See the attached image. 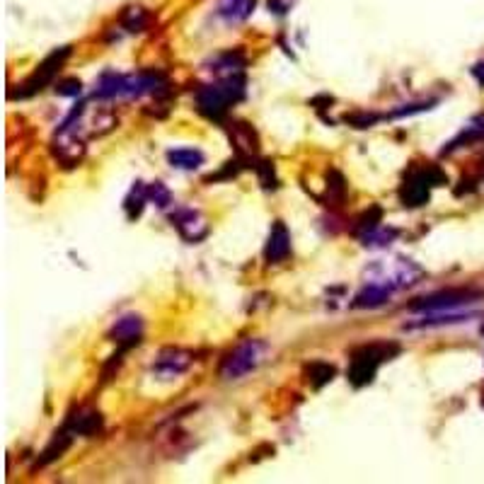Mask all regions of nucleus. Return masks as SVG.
I'll use <instances>...</instances> for the list:
<instances>
[{
    "mask_svg": "<svg viewBox=\"0 0 484 484\" xmlns=\"http://www.w3.org/2000/svg\"><path fill=\"white\" fill-rule=\"evenodd\" d=\"M244 97V78L242 73L228 75L225 80L216 85H206L197 92V110L204 117L214 119V122H223V117L228 114L235 102H240Z\"/></svg>",
    "mask_w": 484,
    "mask_h": 484,
    "instance_id": "f257e3e1",
    "label": "nucleus"
},
{
    "mask_svg": "<svg viewBox=\"0 0 484 484\" xmlns=\"http://www.w3.org/2000/svg\"><path fill=\"white\" fill-rule=\"evenodd\" d=\"M266 353V344L259 339H247L242 344H237L233 351H228L223 356L221 366H218V375L223 380H240L247 373H252L259 363L264 361Z\"/></svg>",
    "mask_w": 484,
    "mask_h": 484,
    "instance_id": "f03ea898",
    "label": "nucleus"
},
{
    "mask_svg": "<svg viewBox=\"0 0 484 484\" xmlns=\"http://www.w3.org/2000/svg\"><path fill=\"white\" fill-rule=\"evenodd\" d=\"M400 351L397 344H368L353 351L351 366H349V380L353 388H363V385L373 383L375 371L383 361H390L395 353Z\"/></svg>",
    "mask_w": 484,
    "mask_h": 484,
    "instance_id": "7ed1b4c3",
    "label": "nucleus"
},
{
    "mask_svg": "<svg viewBox=\"0 0 484 484\" xmlns=\"http://www.w3.org/2000/svg\"><path fill=\"white\" fill-rule=\"evenodd\" d=\"M73 53V46H61V48H53L51 53L39 63V68L34 70L32 78H27L22 85H20L18 92H10V100H25V97H32L37 92H41L48 83H53V78L58 75L63 63L68 61V56Z\"/></svg>",
    "mask_w": 484,
    "mask_h": 484,
    "instance_id": "20e7f679",
    "label": "nucleus"
},
{
    "mask_svg": "<svg viewBox=\"0 0 484 484\" xmlns=\"http://www.w3.org/2000/svg\"><path fill=\"white\" fill-rule=\"evenodd\" d=\"M482 298V291L477 288H445V291L429 293L417 301L410 303L412 313H440V310H450L465 306V303H475Z\"/></svg>",
    "mask_w": 484,
    "mask_h": 484,
    "instance_id": "39448f33",
    "label": "nucleus"
},
{
    "mask_svg": "<svg viewBox=\"0 0 484 484\" xmlns=\"http://www.w3.org/2000/svg\"><path fill=\"white\" fill-rule=\"evenodd\" d=\"M194 363V353L177 349V346H165L153 361V373L162 380L177 378V375L187 373L189 366Z\"/></svg>",
    "mask_w": 484,
    "mask_h": 484,
    "instance_id": "423d86ee",
    "label": "nucleus"
},
{
    "mask_svg": "<svg viewBox=\"0 0 484 484\" xmlns=\"http://www.w3.org/2000/svg\"><path fill=\"white\" fill-rule=\"evenodd\" d=\"M170 221L187 242H199L209 235V225H206L204 216L194 209H177L170 216Z\"/></svg>",
    "mask_w": 484,
    "mask_h": 484,
    "instance_id": "0eeeda50",
    "label": "nucleus"
},
{
    "mask_svg": "<svg viewBox=\"0 0 484 484\" xmlns=\"http://www.w3.org/2000/svg\"><path fill=\"white\" fill-rule=\"evenodd\" d=\"M429 194H431V184H429V179L424 177V172L419 170V167L410 172V177H407L400 187V201L405 206H410V209H417V206L426 204Z\"/></svg>",
    "mask_w": 484,
    "mask_h": 484,
    "instance_id": "6e6552de",
    "label": "nucleus"
},
{
    "mask_svg": "<svg viewBox=\"0 0 484 484\" xmlns=\"http://www.w3.org/2000/svg\"><path fill=\"white\" fill-rule=\"evenodd\" d=\"M140 334H143V320H140V315H124L110 329V339L117 341L124 349H131V346L138 344Z\"/></svg>",
    "mask_w": 484,
    "mask_h": 484,
    "instance_id": "1a4fd4ad",
    "label": "nucleus"
},
{
    "mask_svg": "<svg viewBox=\"0 0 484 484\" xmlns=\"http://www.w3.org/2000/svg\"><path fill=\"white\" fill-rule=\"evenodd\" d=\"M288 254H291V235H288V228L284 221H274L269 240H266V247H264V259L269 264H281Z\"/></svg>",
    "mask_w": 484,
    "mask_h": 484,
    "instance_id": "9d476101",
    "label": "nucleus"
},
{
    "mask_svg": "<svg viewBox=\"0 0 484 484\" xmlns=\"http://www.w3.org/2000/svg\"><path fill=\"white\" fill-rule=\"evenodd\" d=\"M230 140H233V145H235V150L242 162H247L249 157H252V160L257 157L259 138H257V131H254L249 124H244V122L230 124Z\"/></svg>",
    "mask_w": 484,
    "mask_h": 484,
    "instance_id": "9b49d317",
    "label": "nucleus"
},
{
    "mask_svg": "<svg viewBox=\"0 0 484 484\" xmlns=\"http://www.w3.org/2000/svg\"><path fill=\"white\" fill-rule=\"evenodd\" d=\"M102 426H105V419L97 410H78L66 421V429L75 436H95L102 431Z\"/></svg>",
    "mask_w": 484,
    "mask_h": 484,
    "instance_id": "f8f14e48",
    "label": "nucleus"
},
{
    "mask_svg": "<svg viewBox=\"0 0 484 484\" xmlns=\"http://www.w3.org/2000/svg\"><path fill=\"white\" fill-rule=\"evenodd\" d=\"M393 286H380V284H368L366 288L356 293V298L351 301L353 310H366V308H380L390 301Z\"/></svg>",
    "mask_w": 484,
    "mask_h": 484,
    "instance_id": "ddd939ff",
    "label": "nucleus"
},
{
    "mask_svg": "<svg viewBox=\"0 0 484 484\" xmlns=\"http://www.w3.org/2000/svg\"><path fill=\"white\" fill-rule=\"evenodd\" d=\"M257 0H218V15L225 22H244L254 13Z\"/></svg>",
    "mask_w": 484,
    "mask_h": 484,
    "instance_id": "4468645a",
    "label": "nucleus"
},
{
    "mask_svg": "<svg viewBox=\"0 0 484 484\" xmlns=\"http://www.w3.org/2000/svg\"><path fill=\"white\" fill-rule=\"evenodd\" d=\"M117 95H126V75H117V73H102V78L97 80L95 97L97 100H112Z\"/></svg>",
    "mask_w": 484,
    "mask_h": 484,
    "instance_id": "2eb2a0df",
    "label": "nucleus"
},
{
    "mask_svg": "<svg viewBox=\"0 0 484 484\" xmlns=\"http://www.w3.org/2000/svg\"><path fill=\"white\" fill-rule=\"evenodd\" d=\"M204 153L197 148H172L167 150V162L177 170H197L204 165Z\"/></svg>",
    "mask_w": 484,
    "mask_h": 484,
    "instance_id": "dca6fc26",
    "label": "nucleus"
},
{
    "mask_svg": "<svg viewBox=\"0 0 484 484\" xmlns=\"http://www.w3.org/2000/svg\"><path fill=\"white\" fill-rule=\"evenodd\" d=\"M68 448H70V431L66 429V431L56 433V436L51 438V443L41 450V455L37 458V467H46V465H51V462H56Z\"/></svg>",
    "mask_w": 484,
    "mask_h": 484,
    "instance_id": "f3484780",
    "label": "nucleus"
},
{
    "mask_svg": "<svg viewBox=\"0 0 484 484\" xmlns=\"http://www.w3.org/2000/svg\"><path fill=\"white\" fill-rule=\"evenodd\" d=\"M244 63H247L244 53L240 51V48H235V51H223V53H218V56L211 61V66H214V68H209V70L235 75V73H240V70L244 68Z\"/></svg>",
    "mask_w": 484,
    "mask_h": 484,
    "instance_id": "a211bd4d",
    "label": "nucleus"
},
{
    "mask_svg": "<svg viewBox=\"0 0 484 484\" xmlns=\"http://www.w3.org/2000/svg\"><path fill=\"white\" fill-rule=\"evenodd\" d=\"M306 380L310 385H313L315 390H320L322 385H327L334 380V375H336V368L332 366V363H325V361H313V363H308L306 366Z\"/></svg>",
    "mask_w": 484,
    "mask_h": 484,
    "instance_id": "6ab92c4d",
    "label": "nucleus"
},
{
    "mask_svg": "<svg viewBox=\"0 0 484 484\" xmlns=\"http://www.w3.org/2000/svg\"><path fill=\"white\" fill-rule=\"evenodd\" d=\"M53 155H56L58 162H63L66 167H73L83 160L85 145H83V140H61V143L53 145Z\"/></svg>",
    "mask_w": 484,
    "mask_h": 484,
    "instance_id": "aec40b11",
    "label": "nucleus"
},
{
    "mask_svg": "<svg viewBox=\"0 0 484 484\" xmlns=\"http://www.w3.org/2000/svg\"><path fill=\"white\" fill-rule=\"evenodd\" d=\"M119 22L126 32H143L145 25H148V13L140 5H129V8H124Z\"/></svg>",
    "mask_w": 484,
    "mask_h": 484,
    "instance_id": "412c9836",
    "label": "nucleus"
},
{
    "mask_svg": "<svg viewBox=\"0 0 484 484\" xmlns=\"http://www.w3.org/2000/svg\"><path fill=\"white\" fill-rule=\"evenodd\" d=\"M380 221H383V209H380V206H371V209L363 211V214L358 216L356 225H353V235L363 237L366 233L380 228Z\"/></svg>",
    "mask_w": 484,
    "mask_h": 484,
    "instance_id": "4be33fe9",
    "label": "nucleus"
},
{
    "mask_svg": "<svg viewBox=\"0 0 484 484\" xmlns=\"http://www.w3.org/2000/svg\"><path fill=\"white\" fill-rule=\"evenodd\" d=\"M145 204H148V197H145V187L140 182H136V187L131 189V194L124 201V209H126V216L131 221L138 218L140 214H143Z\"/></svg>",
    "mask_w": 484,
    "mask_h": 484,
    "instance_id": "5701e85b",
    "label": "nucleus"
},
{
    "mask_svg": "<svg viewBox=\"0 0 484 484\" xmlns=\"http://www.w3.org/2000/svg\"><path fill=\"white\" fill-rule=\"evenodd\" d=\"M327 194H329V201H334V206H339L346 197V179L334 167L327 170Z\"/></svg>",
    "mask_w": 484,
    "mask_h": 484,
    "instance_id": "b1692460",
    "label": "nucleus"
},
{
    "mask_svg": "<svg viewBox=\"0 0 484 484\" xmlns=\"http://www.w3.org/2000/svg\"><path fill=\"white\" fill-rule=\"evenodd\" d=\"M472 315H431V318H424L419 322L405 325V329H419V327H440V325H455L462 320H470Z\"/></svg>",
    "mask_w": 484,
    "mask_h": 484,
    "instance_id": "393cba45",
    "label": "nucleus"
},
{
    "mask_svg": "<svg viewBox=\"0 0 484 484\" xmlns=\"http://www.w3.org/2000/svg\"><path fill=\"white\" fill-rule=\"evenodd\" d=\"M397 237V230L395 228H375V230L366 233V235L361 237V242L366 244V247H383V244H390Z\"/></svg>",
    "mask_w": 484,
    "mask_h": 484,
    "instance_id": "a878e982",
    "label": "nucleus"
},
{
    "mask_svg": "<svg viewBox=\"0 0 484 484\" xmlns=\"http://www.w3.org/2000/svg\"><path fill=\"white\" fill-rule=\"evenodd\" d=\"M145 197H148V204H155L157 209H165L167 204L172 201L170 189L165 187L162 182H153V184H145Z\"/></svg>",
    "mask_w": 484,
    "mask_h": 484,
    "instance_id": "bb28decb",
    "label": "nucleus"
},
{
    "mask_svg": "<svg viewBox=\"0 0 484 484\" xmlns=\"http://www.w3.org/2000/svg\"><path fill=\"white\" fill-rule=\"evenodd\" d=\"M383 119V114H375V112H351L344 117V124H349L353 129H371L375 124Z\"/></svg>",
    "mask_w": 484,
    "mask_h": 484,
    "instance_id": "cd10ccee",
    "label": "nucleus"
},
{
    "mask_svg": "<svg viewBox=\"0 0 484 484\" xmlns=\"http://www.w3.org/2000/svg\"><path fill=\"white\" fill-rule=\"evenodd\" d=\"M257 167V175H259V184H262L264 189H276L279 187V179H276V172H274V162L269 160H262Z\"/></svg>",
    "mask_w": 484,
    "mask_h": 484,
    "instance_id": "c85d7f7f",
    "label": "nucleus"
},
{
    "mask_svg": "<svg viewBox=\"0 0 484 484\" xmlns=\"http://www.w3.org/2000/svg\"><path fill=\"white\" fill-rule=\"evenodd\" d=\"M436 105V100H426V102H414V105H402L400 110L390 112V119H400V117H412V114L419 112H429L431 107Z\"/></svg>",
    "mask_w": 484,
    "mask_h": 484,
    "instance_id": "c756f323",
    "label": "nucleus"
},
{
    "mask_svg": "<svg viewBox=\"0 0 484 484\" xmlns=\"http://www.w3.org/2000/svg\"><path fill=\"white\" fill-rule=\"evenodd\" d=\"M80 92H83V83L78 78H66L56 85V95L61 97H78Z\"/></svg>",
    "mask_w": 484,
    "mask_h": 484,
    "instance_id": "7c9ffc66",
    "label": "nucleus"
},
{
    "mask_svg": "<svg viewBox=\"0 0 484 484\" xmlns=\"http://www.w3.org/2000/svg\"><path fill=\"white\" fill-rule=\"evenodd\" d=\"M240 167H242V160L237 157V160H230V162H225V167H223V172H218V175H211L206 182H216V179H230V177H235L237 172H240Z\"/></svg>",
    "mask_w": 484,
    "mask_h": 484,
    "instance_id": "2f4dec72",
    "label": "nucleus"
},
{
    "mask_svg": "<svg viewBox=\"0 0 484 484\" xmlns=\"http://www.w3.org/2000/svg\"><path fill=\"white\" fill-rule=\"evenodd\" d=\"M296 3H298V0H269V10L274 15H286Z\"/></svg>",
    "mask_w": 484,
    "mask_h": 484,
    "instance_id": "473e14b6",
    "label": "nucleus"
},
{
    "mask_svg": "<svg viewBox=\"0 0 484 484\" xmlns=\"http://www.w3.org/2000/svg\"><path fill=\"white\" fill-rule=\"evenodd\" d=\"M329 105H334V97L332 95H318L310 100V107H315V110H327Z\"/></svg>",
    "mask_w": 484,
    "mask_h": 484,
    "instance_id": "72a5a7b5",
    "label": "nucleus"
},
{
    "mask_svg": "<svg viewBox=\"0 0 484 484\" xmlns=\"http://www.w3.org/2000/svg\"><path fill=\"white\" fill-rule=\"evenodd\" d=\"M472 75L477 78V83L484 85V61L477 63V66H472Z\"/></svg>",
    "mask_w": 484,
    "mask_h": 484,
    "instance_id": "f704fd0d",
    "label": "nucleus"
}]
</instances>
